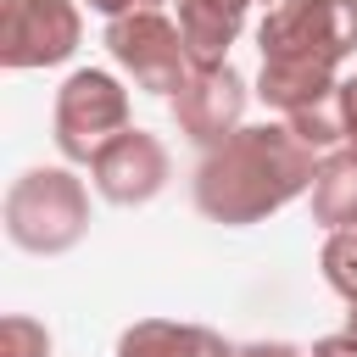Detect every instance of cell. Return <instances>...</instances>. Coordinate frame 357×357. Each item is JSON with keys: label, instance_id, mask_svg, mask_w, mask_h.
<instances>
[{"label": "cell", "instance_id": "obj_2", "mask_svg": "<svg viewBox=\"0 0 357 357\" xmlns=\"http://www.w3.org/2000/svg\"><path fill=\"white\" fill-rule=\"evenodd\" d=\"M117 123L123 117V100H117V89L100 78V73H84V78H73L67 84V95H61V145L73 151V156H89L95 145H100V134H95V123Z\"/></svg>", "mask_w": 357, "mask_h": 357}, {"label": "cell", "instance_id": "obj_3", "mask_svg": "<svg viewBox=\"0 0 357 357\" xmlns=\"http://www.w3.org/2000/svg\"><path fill=\"white\" fill-rule=\"evenodd\" d=\"M156 184H162V151L145 134H128L112 151H100V190L112 201H145Z\"/></svg>", "mask_w": 357, "mask_h": 357}, {"label": "cell", "instance_id": "obj_4", "mask_svg": "<svg viewBox=\"0 0 357 357\" xmlns=\"http://www.w3.org/2000/svg\"><path fill=\"white\" fill-rule=\"evenodd\" d=\"M245 357H290L284 346H257V351H245Z\"/></svg>", "mask_w": 357, "mask_h": 357}, {"label": "cell", "instance_id": "obj_1", "mask_svg": "<svg viewBox=\"0 0 357 357\" xmlns=\"http://www.w3.org/2000/svg\"><path fill=\"white\" fill-rule=\"evenodd\" d=\"M78 190L67 173H28V184L11 195V234L33 251H56L78 234Z\"/></svg>", "mask_w": 357, "mask_h": 357}]
</instances>
